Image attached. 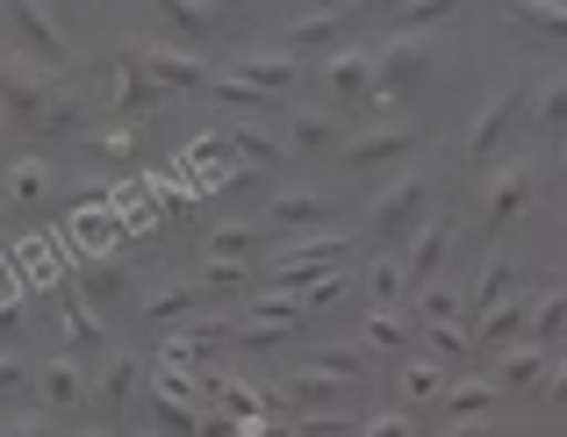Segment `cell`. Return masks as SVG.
Instances as JSON below:
<instances>
[{
	"label": "cell",
	"instance_id": "obj_1",
	"mask_svg": "<svg viewBox=\"0 0 567 437\" xmlns=\"http://www.w3.org/2000/svg\"><path fill=\"white\" fill-rule=\"evenodd\" d=\"M0 115L43 129V137H72L80 129V101L58 86V72L29 65V58H0Z\"/></svg>",
	"mask_w": 567,
	"mask_h": 437
},
{
	"label": "cell",
	"instance_id": "obj_2",
	"mask_svg": "<svg viewBox=\"0 0 567 437\" xmlns=\"http://www.w3.org/2000/svg\"><path fill=\"white\" fill-rule=\"evenodd\" d=\"M346 251H352V237H338V230L302 237V244H288V251H280V259L259 273V294H302L309 280L338 273V266H346Z\"/></svg>",
	"mask_w": 567,
	"mask_h": 437
},
{
	"label": "cell",
	"instance_id": "obj_3",
	"mask_svg": "<svg viewBox=\"0 0 567 437\" xmlns=\"http://www.w3.org/2000/svg\"><path fill=\"white\" fill-rule=\"evenodd\" d=\"M0 29L29 51V65H43V72L72 65V43H65V29H58V14L43 8V0H0Z\"/></svg>",
	"mask_w": 567,
	"mask_h": 437
},
{
	"label": "cell",
	"instance_id": "obj_4",
	"mask_svg": "<svg viewBox=\"0 0 567 437\" xmlns=\"http://www.w3.org/2000/svg\"><path fill=\"white\" fill-rule=\"evenodd\" d=\"M439 72V51H431V37H388L374 51V108H388V101L416 94V86Z\"/></svg>",
	"mask_w": 567,
	"mask_h": 437
},
{
	"label": "cell",
	"instance_id": "obj_5",
	"mask_svg": "<svg viewBox=\"0 0 567 437\" xmlns=\"http://www.w3.org/2000/svg\"><path fill=\"white\" fill-rule=\"evenodd\" d=\"M525 108H532V86H525V80L496 86V94H488L482 108H474V123H467V158H496V150L517 137Z\"/></svg>",
	"mask_w": 567,
	"mask_h": 437
},
{
	"label": "cell",
	"instance_id": "obj_6",
	"mask_svg": "<svg viewBox=\"0 0 567 437\" xmlns=\"http://www.w3.org/2000/svg\"><path fill=\"white\" fill-rule=\"evenodd\" d=\"M424 216H431V179L402 173V179H388L381 201H374V237H381V244H410Z\"/></svg>",
	"mask_w": 567,
	"mask_h": 437
},
{
	"label": "cell",
	"instance_id": "obj_7",
	"mask_svg": "<svg viewBox=\"0 0 567 437\" xmlns=\"http://www.w3.org/2000/svg\"><path fill=\"white\" fill-rule=\"evenodd\" d=\"M532 194H539V165H532V158H511L496 179H488V194H482V216H474V222H482V237L511 230V222L532 208Z\"/></svg>",
	"mask_w": 567,
	"mask_h": 437
},
{
	"label": "cell",
	"instance_id": "obj_8",
	"mask_svg": "<svg viewBox=\"0 0 567 437\" xmlns=\"http://www.w3.org/2000/svg\"><path fill=\"white\" fill-rule=\"evenodd\" d=\"M323 86L338 108H374V51H331L323 58Z\"/></svg>",
	"mask_w": 567,
	"mask_h": 437
},
{
	"label": "cell",
	"instance_id": "obj_9",
	"mask_svg": "<svg viewBox=\"0 0 567 437\" xmlns=\"http://www.w3.org/2000/svg\"><path fill=\"white\" fill-rule=\"evenodd\" d=\"M445 251H453V222L424 216V222H416V237L402 244V280H410V288H431L439 266H445Z\"/></svg>",
	"mask_w": 567,
	"mask_h": 437
},
{
	"label": "cell",
	"instance_id": "obj_10",
	"mask_svg": "<svg viewBox=\"0 0 567 437\" xmlns=\"http://www.w3.org/2000/svg\"><path fill=\"white\" fill-rule=\"evenodd\" d=\"M130 58L144 65V80H158L173 94V86H208V65L194 51H181V43H130Z\"/></svg>",
	"mask_w": 567,
	"mask_h": 437
},
{
	"label": "cell",
	"instance_id": "obj_11",
	"mask_svg": "<svg viewBox=\"0 0 567 437\" xmlns=\"http://www.w3.org/2000/svg\"><path fill=\"white\" fill-rule=\"evenodd\" d=\"M72 273H80V301H86V309H123V301H130L123 259H109V251H80Z\"/></svg>",
	"mask_w": 567,
	"mask_h": 437
},
{
	"label": "cell",
	"instance_id": "obj_12",
	"mask_svg": "<svg viewBox=\"0 0 567 437\" xmlns=\"http://www.w3.org/2000/svg\"><path fill=\"white\" fill-rule=\"evenodd\" d=\"M410 150H416L410 123H374V129H360V137L346 144V165L352 173H374V165H395V158H410Z\"/></svg>",
	"mask_w": 567,
	"mask_h": 437
},
{
	"label": "cell",
	"instance_id": "obj_13",
	"mask_svg": "<svg viewBox=\"0 0 567 437\" xmlns=\"http://www.w3.org/2000/svg\"><path fill=\"white\" fill-rule=\"evenodd\" d=\"M346 22H352V8H309V14H295V22H288V37H280L274 51H288V58H302V51H331V43L346 37Z\"/></svg>",
	"mask_w": 567,
	"mask_h": 437
},
{
	"label": "cell",
	"instance_id": "obj_14",
	"mask_svg": "<svg viewBox=\"0 0 567 437\" xmlns=\"http://www.w3.org/2000/svg\"><path fill=\"white\" fill-rule=\"evenodd\" d=\"M158 101H166V86H158V80H144V65L123 51V58H115V80H109V108L130 123V115H152Z\"/></svg>",
	"mask_w": 567,
	"mask_h": 437
},
{
	"label": "cell",
	"instance_id": "obj_15",
	"mask_svg": "<svg viewBox=\"0 0 567 437\" xmlns=\"http://www.w3.org/2000/svg\"><path fill=\"white\" fill-rule=\"evenodd\" d=\"M525 323H532V294L496 301V309L474 323V352H511V344H525Z\"/></svg>",
	"mask_w": 567,
	"mask_h": 437
},
{
	"label": "cell",
	"instance_id": "obj_16",
	"mask_svg": "<svg viewBox=\"0 0 567 437\" xmlns=\"http://www.w3.org/2000/svg\"><path fill=\"white\" fill-rule=\"evenodd\" d=\"M237 80H245L251 94H288V86L302 80V58H288V51H245V58H237Z\"/></svg>",
	"mask_w": 567,
	"mask_h": 437
},
{
	"label": "cell",
	"instance_id": "obj_17",
	"mask_svg": "<svg viewBox=\"0 0 567 437\" xmlns=\"http://www.w3.org/2000/svg\"><path fill=\"white\" fill-rule=\"evenodd\" d=\"M338 395H346V381H331V373H295V381H280V402H288V416H331Z\"/></svg>",
	"mask_w": 567,
	"mask_h": 437
},
{
	"label": "cell",
	"instance_id": "obj_18",
	"mask_svg": "<svg viewBox=\"0 0 567 437\" xmlns=\"http://www.w3.org/2000/svg\"><path fill=\"white\" fill-rule=\"evenodd\" d=\"M323 216H331V194H317V187H288V194L266 201V222H274V230H317Z\"/></svg>",
	"mask_w": 567,
	"mask_h": 437
},
{
	"label": "cell",
	"instance_id": "obj_19",
	"mask_svg": "<svg viewBox=\"0 0 567 437\" xmlns=\"http://www.w3.org/2000/svg\"><path fill=\"white\" fill-rule=\"evenodd\" d=\"M29 387L43 395V409H80V402H86V373H80V358H43Z\"/></svg>",
	"mask_w": 567,
	"mask_h": 437
},
{
	"label": "cell",
	"instance_id": "obj_20",
	"mask_svg": "<svg viewBox=\"0 0 567 437\" xmlns=\"http://www.w3.org/2000/svg\"><path fill=\"white\" fill-rule=\"evenodd\" d=\"M137 315H144V323H181V315L194 323V315H208V288H202V280H173V288L144 294Z\"/></svg>",
	"mask_w": 567,
	"mask_h": 437
},
{
	"label": "cell",
	"instance_id": "obj_21",
	"mask_svg": "<svg viewBox=\"0 0 567 437\" xmlns=\"http://www.w3.org/2000/svg\"><path fill=\"white\" fill-rule=\"evenodd\" d=\"M137 387H144V358H137V352H115L109 373H101V387H94V402H101L109 416H123L130 402H137Z\"/></svg>",
	"mask_w": 567,
	"mask_h": 437
},
{
	"label": "cell",
	"instance_id": "obj_22",
	"mask_svg": "<svg viewBox=\"0 0 567 437\" xmlns=\"http://www.w3.org/2000/svg\"><path fill=\"white\" fill-rule=\"evenodd\" d=\"M546 373H554V352H546V344H511V352L496 358V387H546Z\"/></svg>",
	"mask_w": 567,
	"mask_h": 437
},
{
	"label": "cell",
	"instance_id": "obj_23",
	"mask_svg": "<svg viewBox=\"0 0 567 437\" xmlns=\"http://www.w3.org/2000/svg\"><path fill=\"white\" fill-rule=\"evenodd\" d=\"M266 251V230L259 222H216L208 230V244H202V259H237V266H251Z\"/></svg>",
	"mask_w": 567,
	"mask_h": 437
},
{
	"label": "cell",
	"instance_id": "obj_24",
	"mask_svg": "<svg viewBox=\"0 0 567 437\" xmlns=\"http://www.w3.org/2000/svg\"><path fill=\"white\" fill-rule=\"evenodd\" d=\"M58 330H65L72 352H101V344H109V323H101V309H86L80 294L58 301Z\"/></svg>",
	"mask_w": 567,
	"mask_h": 437
},
{
	"label": "cell",
	"instance_id": "obj_25",
	"mask_svg": "<svg viewBox=\"0 0 567 437\" xmlns=\"http://www.w3.org/2000/svg\"><path fill=\"white\" fill-rule=\"evenodd\" d=\"M65 237H72V244H86V251H115L130 230L115 222V208H109V201H94V208H80V216L65 222Z\"/></svg>",
	"mask_w": 567,
	"mask_h": 437
},
{
	"label": "cell",
	"instance_id": "obj_26",
	"mask_svg": "<svg viewBox=\"0 0 567 437\" xmlns=\"http://www.w3.org/2000/svg\"><path fill=\"white\" fill-rule=\"evenodd\" d=\"M567 337V288H546V294H532V323H525V344H554Z\"/></svg>",
	"mask_w": 567,
	"mask_h": 437
},
{
	"label": "cell",
	"instance_id": "obj_27",
	"mask_svg": "<svg viewBox=\"0 0 567 437\" xmlns=\"http://www.w3.org/2000/svg\"><path fill=\"white\" fill-rule=\"evenodd\" d=\"M511 294H517V259H488L482 280H474V294H467V315L482 323V315L496 309V301H511Z\"/></svg>",
	"mask_w": 567,
	"mask_h": 437
},
{
	"label": "cell",
	"instance_id": "obj_28",
	"mask_svg": "<svg viewBox=\"0 0 567 437\" xmlns=\"http://www.w3.org/2000/svg\"><path fill=\"white\" fill-rule=\"evenodd\" d=\"M445 387H453V366H439V358H410V366L395 373V395L402 402H439Z\"/></svg>",
	"mask_w": 567,
	"mask_h": 437
},
{
	"label": "cell",
	"instance_id": "obj_29",
	"mask_svg": "<svg viewBox=\"0 0 567 437\" xmlns=\"http://www.w3.org/2000/svg\"><path fill=\"white\" fill-rule=\"evenodd\" d=\"M532 137H567V72H554L532 94Z\"/></svg>",
	"mask_w": 567,
	"mask_h": 437
},
{
	"label": "cell",
	"instance_id": "obj_30",
	"mask_svg": "<svg viewBox=\"0 0 567 437\" xmlns=\"http://www.w3.org/2000/svg\"><path fill=\"white\" fill-rule=\"evenodd\" d=\"M144 409H152L158 437H202V409H194V402H173V395H158V387H144Z\"/></svg>",
	"mask_w": 567,
	"mask_h": 437
},
{
	"label": "cell",
	"instance_id": "obj_31",
	"mask_svg": "<svg viewBox=\"0 0 567 437\" xmlns=\"http://www.w3.org/2000/svg\"><path fill=\"white\" fill-rule=\"evenodd\" d=\"M488 402H496V381H453L439 395V409L445 424H467V416H488Z\"/></svg>",
	"mask_w": 567,
	"mask_h": 437
},
{
	"label": "cell",
	"instance_id": "obj_32",
	"mask_svg": "<svg viewBox=\"0 0 567 437\" xmlns=\"http://www.w3.org/2000/svg\"><path fill=\"white\" fill-rule=\"evenodd\" d=\"M152 8L166 14V22L181 29L187 43H208V37H216V22H223V14H216V8H202V0H152Z\"/></svg>",
	"mask_w": 567,
	"mask_h": 437
},
{
	"label": "cell",
	"instance_id": "obj_33",
	"mask_svg": "<svg viewBox=\"0 0 567 437\" xmlns=\"http://www.w3.org/2000/svg\"><path fill=\"white\" fill-rule=\"evenodd\" d=\"M416 330H424V344H431L439 366H467L474 358V330L467 323H416Z\"/></svg>",
	"mask_w": 567,
	"mask_h": 437
},
{
	"label": "cell",
	"instance_id": "obj_34",
	"mask_svg": "<svg viewBox=\"0 0 567 437\" xmlns=\"http://www.w3.org/2000/svg\"><path fill=\"white\" fill-rule=\"evenodd\" d=\"M445 14H460V0H402L388 22H395V37H424V29H439Z\"/></svg>",
	"mask_w": 567,
	"mask_h": 437
},
{
	"label": "cell",
	"instance_id": "obj_35",
	"mask_svg": "<svg viewBox=\"0 0 567 437\" xmlns=\"http://www.w3.org/2000/svg\"><path fill=\"white\" fill-rule=\"evenodd\" d=\"M416 323H467V301H460V288H445V280L416 288Z\"/></svg>",
	"mask_w": 567,
	"mask_h": 437
},
{
	"label": "cell",
	"instance_id": "obj_36",
	"mask_svg": "<svg viewBox=\"0 0 567 437\" xmlns=\"http://www.w3.org/2000/svg\"><path fill=\"white\" fill-rule=\"evenodd\" d=\"M309 373H331V381H367V344H323L317 358H309Z\"/></svg>",
	"mask_w": 567,
	"mask_h": 437
},
{
	"label": "cell",
	"instance_id": "obj_37",
	"mask_svg": "<svg viewBox=\"0 0 567 437\" xmlns=\"http://www.w3.org/2000/svg\"><path fill=\"white\" fill-rule=\"evenodd\" d=\"M43 194H51V158H14L8 165V201H43Z\"/></svg>",
	"mask_w": 567,
	"mask_h": 437
},
{
	"label": "cell",
	"instance_id": "obj_38",
	"mask_svg": "<svg viewBox=\"0 0 567 437\" xmlns=\"http://www.w3.org/2000/svg\"><path fill=\"white\" fill-rule=\"evenodd\" d=\"M288 144H295V150H331V144H338V115L302 108V115L288 123Z\"/></svg>",
	"mask_w": 567,
	"mask_h": 437
},
{
	"label": "cell",
	"instance_id": "obj_39",
	"mask_svg": "<svg viewBox=\"0 0 567 437\" xmlns=\"http://www.w3.org/2000/svg\"><path fill=\"white\" fill-rule=\"evenodd\" d=\"M22 323H29V288L14 273V259L0 251V330H22Z\"/></svg>",
	"mask_w": 567,
	"mask_h": 437
},
{
	"label": "cell",
	"instance_id": "obj_40",
	"mask_svg": "<svg viewBox=\"0 0 567 437\" xmlns=\"http://www.w3.org/2000/svg\"><path fill=\"white\" fill-rule=\"evenodd\" d=\"M402 294H410V280H402V259H374V266H367V301H374V309H395Z\"/></svg>",
	"mask_w": 567,
	"mask_h": 437
},
{
	"label": "cell",
	"instance_id": "obj_41",
	"mask_svg": "<svg viewBox=\"0 0 567 437\" xmlns=\"http://www.w3.org/2000/svg\"><path fill=\"white\" fill-rule=\"evenodd\" d=\"M367 352H402V344H410V323H402L395 309H367Z\"/></svg>",
	"mask_w": 567,
	"mask_h": 437
},
{
	"label": "cell",
	"instance_id": "obj_42",
	"mask_svg": "<svg viewBox=\"0 0 567 437\" xmlns=\"http://www.w3.org/2000/svg\"><path fill=\"white\" fill-rule=\"evenodd\" d=\"M86 150H94V158H109V165H130V158H137V129H94Z\"/></svg>",
	"mask_w": 567,
	"mask_h": 437
},
{
	"label": "cell",
	"instance_id": "obj_43",
	"mask_svg": "<svg viewBox=\"0 0 567 437\" xmlns=\"http://www.w3.org/2000/svg\"><path fill=\"white\" fill-rule=\"evenodd\" d=\"M230 150H237L245 165H280V144L266 137V129H230Z\"/></svg>",
	"mask_w": 567,
	"mask_h": 437
},
{
	"label": "cell",
	"instance_id": "obj_44",
	"mask_svg": "<svg viewBox=\"0 0 567 437\" xmlns=\"http://www.w3.org/2000/svg\"><path fill=\"white\" fill-rule=\"evenodd\" d=\"M37 381V366H29L22 352H0V395H14V387H29Z\"/></svg>",
	"mask_w": 567,
	"mask_h": 437
},
{
	"label": "cell",
	"instance_id": "obj_45",
	"mask_svg": "<svg viewBox=\"0 0 567 437\" xmlns=\"http://www.w3.org/2000/svg\"><path fill=\"white\" fill-rule=\"evenodd\" d=\"M360 437H416L410 416H374V424H360Z\"/></svg>",
	"mask_w": 567,
	"mask_h": 437
},
{
	"label": "cell",
	"instance_id": "obj_46",
	"mask_svg": "<svg viewBox=\"0 0 567 437\" xmlns=\"http://www.w3.org/2000/svg\"><path fill=\"white\" fill-rule=\"evenodd\" d=\"M0 437H51V416H8Z\"/></svg>",
	"mask_w": 567,
	"mask_h": 437
},
{
	"label": "cell",
	"instance_id": "obj_47",
	"mask_svg": "<svg viewBox=\"0 0 567 437\" xmlns=\"http://www.w3.org/2000/svg\"><path fill=\"white\" fill-rule=\"evenodd\" d=\"M546 402H554V409H567V352L554 358V373H546Z\"/></svg>",
	"mask_w": 567,
	"mask_h": 437
},
{
	"label": "cell",
	"instance_id": "obj_48",
	"mask_svg": "<svg viewBox=\"0 0 567 437\" xmlns=\"http://www.w3.org/2000/svg\"><path fill=\"white\" fill-rule=\"evenodd\" d=\"M202 437H237V424L223 409H202Z\"/></svg>",
	"mask_w": 567,
	"mask_h": 437
},
{
	"label": "cell",
	"instance_id": "obj_49",
	"mask_svg": "<svg viewBox=\"0 0 567 437\" xmlns=\"http://www.w3.org/2000/svg\"><path fill=\"white\" fill-rule=\"evenodd\" d=\"M439 437H503V430L482 424V416H467V424H453V430H439Z\"/></svg>",
	"mask_w": 567,
	"mask_h": 437
},
{
	"label": "cell",
	"instance_id": "obj_50",
	"mask_svg": "<svg viewBox=\"0 0 567 437\" xmlns=\"http://www.w3.org/2000/svg\"><path fill=\"white\" fill-rule=\"evenodd\" d=\"M360 8H367V14H395L402 0H360Z\"/></svg>",
	"mask_w": 567,
	"mask_h": 437
},
{
	"label": "cell",
	"instance_id": "obj_51",
	"mask_svg": "<svg viewBox=\"0 0 567 437\" xmlns=\"http://www.w3.org/2000/svg\"><path fill=\"white\" fill-rule=\"evenodd\" d=\"M202 8H216V14H237V8H245V0H202Z\"/></svg>",
	"mask_w": 567,
	"mask_h": 437
},
{
	"label": "cell",
	"instance_id": "obj_52",
	"mask_svg": "<svg viewBox=\"0 0 567 437\" xmlns=\"http://www.w3.org/2000/svg\"><path fill=\"white\" fill-rule=\"evenodd\" d=\"M517 8H567V0H517Z\"/></svg>",
	"mask_w": 567,
	"mask_h": 437
},
{
	"label": "cell",
	"instance_id": "obj_53",
	"mask_svg": "<svg viewBox=\"0 0 567 437\" xmlns=\"http://www.w3.org/2000/svg\"><path fill=\"white\" fill-rule=\"evenodd\" d=\"M0 150H8V123H0Z\"/></svg>",
	"mask_w": 567,
	"mask_h": 437
},
{
	"label": "cell",
	"instance_id": "obj_54",
	"mask_svg": "<svg viewBox=\"0 0 567 437\" xmlns=\"http://www.w3.org/2000/svg\"><path fill=\"white\" fill-rule=\"evenodd\" d=\"M130 437H158V430H130Z\"/></svg>",
	"mask_w": 567,
	"mask_h": 437
},
{
	"label": "cell",
	"instance_id": "obj_55",
	"mask_svg": "<svg viewBox=\"0 0 567 437\" xmlns=\"http://www.w3.org/2000/svg\"><path fill=\"white\" fill-rule=\"evenodd\" d=\"M86 437H109V430H86Z\"/></svg>",
	"mask_w": 567,
	"mask_h": 437
},
{
	"label": "cell",
	"instance_id": "obj_56",
	"mask_svg": "<svg viewBox=\"0 0 567 437\" xmlns=\"http://www.w3.org/2000/svg\"><path fill=\"white\" fill-rule=\"evenodd\" d=\"M0 208H8V201H0Z\"/></svg>",
	"mask_w": 567,
	"mask_h": 437
}]
</instances>
